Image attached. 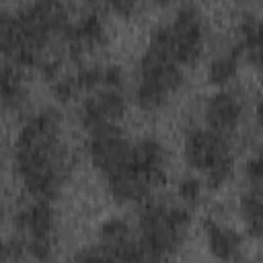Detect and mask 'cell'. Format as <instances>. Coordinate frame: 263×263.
Wrapping results in <instances>:
<instances>
[{"instance_id":"22","label":"cell","mask_w":263,"mask_h":263,"mask_svg":"<svg viewBox=\"0 0 263 263\" xmlns=\"http://www.w3.org/2000/svg\"><path fill=\"white\" fill-rule=\"evenodd\" d=\"M123 80H125V76H123L121 66L109 64V66L103 68V88H117V90H121Z\"/></svg>"},{"instance_id":"4","label":"cell","mask_w":263,"mask_h":263,"mask_svg":"<svg viewBox=\"0 0 263 263\" xmlns=\"http://www.w3.org/2000/svg\"><path fill=\"white\" fill-rule=\"evenodd\" d=\"M183 84V68L166 53L146 47L140 58V82L136 103L144 111L158 109L168 95Z\"/></svg>"},{"instance_id":"9","label":"cell","mask_w":263,"mask_h":263,"mask_svg":"<svg viewBox=\"0 0 263 263\" xmlns=\"http://www.w3.org/2000/svg\"><path fill=\"white\" fill-rule=\"evenodd\" d=\"M16 230L25 242L31 240H55V212L45 199L29 203L16 214Z\"/></svg>"},{"instance_id":"14","label":"cell","mask_w":263,"mask_h":263,"mask_svg":"<svg viewBox=\"0 0 263 263\" xmlns=\"http://www.w3.org/2000/svg\"><path fill=\"white\" fill-rule=\"evenodd\" d=\"M240 51L236 47L216 55L210 66H208V80L216 86H224L228 84L230 80H234L236 72H238V64H240Z\"/></svg>"},{"instance_id":"5","label":"cell","mask_w":263,"mask_h":263,"mask_svg":"<svg viewBox=\"0 0 263 263\" xmlns=\"http://www.w3.org/2000/svg\"><path fill=\"white\" fill-rule=\"evenodd\" d=\"M173 37V53L177 64L191 66L199 60L203 51L205 25L203 14L195 4H183L175 10V18L168 23Z\"/></svg>"},{"instance_id":"21","label":"cell","mask_w":263,"mask_h":263,"mask_svg":"<svg viewBox=\"0 0 263 263\" xmlns=\"http://www.w3.org/2000/svg\"><path fill=\"white\" fill-rule=\"evenodd\" d=\"M74 263H117L101 245L99 247H90V249H84L76 255Z\"/></svg>"},{"instance_id":"12","label":"cell","mask_w":263,"mask_h":263,"mask_svg":"<svg viewBox=\"0 0 263 263\" xmlns=\"http://www.w3.org/2000/svg\"><path fill=\"white\" fill-rule=\"evenodd\" d=\"M205 240L210 253L224 263H232L240 259L242 255V238L236 230H232L226 224H220L216 220H210L205 224Z\"/></svg>"},{"instance_id":"6","label":"cell","mask_w":263,"mask_h":263,"mask_svg":"<svg viewBox=\"0 0 263 263\" xmlns=\"http://www.w3.org/2000/svg\"><path fill=\"white\" fill-rule=\"evenodd\" d=\"M132 150H134V144L123 136V132L117 125L88 136L90 162L105 177H111V175L123 171L125 166H129Z\"/></svg>"},{"instance_id":"13","label":"cell","mask_w":263,"mask_h":263,"mask_svg":"<svg viewBox=\"0 0 263 263\" xmlns=\"http://www.w3.org/2000/svg\"><path fill=\"white\" fill-rule=\"evenodd\" d=\"M107 187H109V193L113 195L115 201H121V203H129V201H144L152 187L129 166H125L123 171L107 177Z\"/></svg>"},{"instance_id":"18","label":"cell","mask_w":263,"mask_h":263,"mask_svg":"<svg viewBox=\"0 0 263 263\" xmlns=\"http://www.w3.org/2000/svg\"><path fill=\"white\" fill-rule=\"evenodd\" d=\"M245 177L251 185V191L263 193V152L255 154L247 164H245Z\"/></svg>"},{"instance_id":"1","label":"cell","mask_w":263,"mask_h":263,"mask_svg":"<svg viewBox=\"0 0 263 263\" xmlns=\"http://www.w3.org/2000/svg\"><path fill=\"white\" fill-rule=\"evenodd\" d=\"M62 113L41 109L29 117L14 140V166L23 185L37 199H53L66 179V154L60 140Z\"/></svg>"},{"instance_id":"2","label":"cell","mask_w":263,"mask_h":263,"mask_svg":"<svg viewBox=\"0 0 263 263\" xmlns=\"http://www.w3.org/2000/svg\"><path fill=\"white\" fill-rule=\"evenodd\" d=\"M191 216L181 205L146 201L140 210V247L144 263H162L181 247Z\"/></svg>"},{"instance_id":"10","label":"cell","mask_w":263,"mask_h":263,"mask_svg":"<svg viewBox=\"0 0 263 263\" xmlns=\"http://www.w3.org/2000/svg\"><path fill=\"white\" fill-rule=\"evenodd\" d=\"M132 168L154 189L166 181V156L164 148L154 138H144L134 144Z\"/></svg>"},{"instance_id":"16","label":"cell","mask_w":263,"mask_h":263,"mask_svg":"<svg viewBox=\"0 0 263 263\" xmlns=\"http://www.w3.org/2000/svg\"><path fill=\"white\" fill-rule=\"evenodd\" d=\"M240 216L251 236H263V193H245L240 197Z\"/></svg>"},{"instance_id":"20","label":"cell","mask_w":263,"mask_h":263,"mask_svg":"<svg viewBox=\"0 0 263 263\" xmlns=\"http://www.w3.org/2000/svg\"><path fill=\"white\" fill-rule=\"evenodd\" d=\"M177 191H179V197L185 203H197L199 197H201V181L197 177H185L179 183Z\"/></svg>"},{"instance_id":"24","label":"cell","mask_w":263,"mask_h":263,"mask_svg":"<svg viewBox=\"0 0 263 263\" xmlns=\"http://www.w3.org/2000/svg\"><path fill=\"white\" fill-rule=\"evenodd\" d=\"M109 8L113 12H117V14H121V16H129L136 10V2H132V0H115V2L109 4Z\"/></svg>"},{"instance_id":"8","label":"cell","mask_w":263,"mask_h":263,"mask_svg":"<svg viewBox=\"0 0 263 263\" xmlns=\"http://www.w3.org/2000/svg\"><path fill=\"white\" fill-rule=\"evenodd\" d=\"M105 37H107L105 18L99 10L84 12L78 21L70 23L68 31L64 33V39L68 43V53L74 60L82 58L88 49L101 45L105 41Z\"/></svg>"},{"instance_id":"26","label":"cell","mask_w":263,"mask_h":263,"mask_svg":"<svg viewBox=\"0 0 263 263\" xmlns=\"http://www.w3.org/2000/svg\"><path fill=\"white\" fill-rule=\"evenodd\" d=\"M259 16H261V25H263V12H261V14H259Z\"/></svg>"},{"instance_id":"11","label":"cell","mask_w":263,"mask_h":263,"mask_svg":"<svg viewBox=\"0 0 263 263\" xmlns=\"http://www.w3.org/2000/svg\"><path fill=\"white\" fill-rule=\"evenodd\" d=\"M203 115H205V123L210 129L228 134L240 123L242 99L234 90H218L205 101Z\"/></svg>"},{"instance_id":"23","label":"cell","mask_w":263,"mask_h":263,"mask_svg":"<svg viewBox=\"0 0 263 263\" xmlns=\"http://www.w3.org/2000/svg\"><path fill=\"white\" fill-rule=\"evenodd\" d=\"M261 76H263V45H259V47H253V49H249V51H245V55H242Z\"/></svg>"},{"instance_id":"19","label":"cell","mask_w":263,"mask_h":263,"mask_svg":"<svg viewBox=\"0 0 263 263\" xmlns=\"http://www.w3.org/2000/svg\"><path fill=\"white\" fill-rule=\"evenodd\" d=\"M80 92H82V90H80V86H78L76 76H60V78L53 82V95H55V99H60V101H64V103L76 99Z\"/></svg>"},{"instance_id":"3","label":"cell","mask_w":263,"mask_h":263,"mask_svg":"<svg viewBox=\"0 0 263 263\" xmlns=\"http://www.w3.org/2000/svg\"><path fill=\"white\" fill-rule=\"evenodd\" d=\"M183 156L191 168H197L205 175L212 187H222L234 173V156L226 134L214 132L210 127H197L185 136Z\"/></svg>"},{"instance_id":"17","label":"cell","mask_w":263,"mask_h":263,"mask_svg":"<svg viewBox=\"0 0 263 263\" xmlns=\"http://www.w3.org/2000/svg\"><path fill=\"white\" fill-rule=\"evenodd\" d=\"M103 68L105 66H95V64L80 66L78 72L74 74L80 90H92L95 92V90L103 88Z\"/></svg>"},{"instance_id":"25","label":"cell","mask_w":263,"mask_h":263,"mask_svg":"<svg viewBox=\"0 0 263 263\" xmlns=\"http://www.w3.org/2000/svg\"><path fill=\"white\" fill-rule=\"evenodd\" d=\"M255 117H257V123L263 127V99L257 103V107H255Z\"/></svg>"},{"instance_id":"7","label":"cell","mask_w":263,"mask_h":263,"mask_svg":"<svg viewBox=\"0 0 263 263\" xmlns=\"http://www.w3.org/2000/svg\"><path fill=\"white\" fill-rule=\"evenodd\" d=\"M125 113V99L117 88H99L80 107V123L90 134L115 127Z\"/></svg>"},{"instance_id":"15","label":"cell","mask_w":263,"mask_h":263,"mask_svg":"<svg viewBox=\"0 0 263 263\" xmlns=\"http://www.w3.org/2000/svg\"><path fill=\"white\" fill-rule=\"evenodd\" d=\"M0 88H2V105L4 109H18L25 101V86L18 72V66L6 64L2 68L0 76Z\"/></svg>"}]
</instances>
